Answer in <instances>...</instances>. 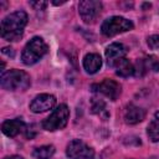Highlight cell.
<instances>
[{
	"label": "cell",
	"mask_w": 159,
	"mask_h": 159,
	"mask_svg": "<svg viewBox=\"0 0 159 159\" xmlns=\"http://www.w3.org/2000/svg\"><path fill=\"white\" fill-rule=\"evenodd\" d=\"M92 91L96 93H101L106 97H108L111 101H116L119 94H120V84L113 80H108L106 78L104 81H102L101 83H96L92 84Z\"/></svg>",
	"instance_id": "8"
},
{
	"label": "cell",
	"mask_w": 159,
	"mask_h": 159,
	"mask_svg": "<svg viewBox=\"0 0 159 159\" xmlns=\"http://www.w3.org/2000/svg\"><path fill=\"white\" fill-rule=\"evenodd\" d=\"M30 5L35 10H43L47 6V2L46 1H30Z\"/></svg>",
	"instance_id": "20"
},
{
	"label": "cell",
	"mask_w": 159,
	"mask_h": 159,
	"mask_svg": "<svg viewBox=\"0 0 159 159\" xmlns=\"http://www.w3.org/2000/svg\"><path fill=\"white\" fill-rule=\"evenodd\" d=\"M55 153V147L53 145H42L36 148L32 152V157L35 159H51Z\"/></svg>",
	"instance_id": "15"
},
{
	"label": "cell",
	"mask_w": 159,
	"mask_h": 159,
	"mask_svg": "<svg viewBox=\"0 0 159 159\" xmlns=\"http://www.w3.org/2000/svg\"><path fill=\"white\" fill-rule=\"evenodd\" d=\"M155 116H157V118H159V111H158V112L155 113Z\"/></svg>",
	"instance_id": "23"
},
{
	"label": "cell",
	"mask_w": 159,
	"mask_h": 159,
	"mask_svg": "<svg viewBox=\"0 0 159 159\" xmlns=\"http://www.w3.org/2000/svg\"><path fill=\"white\" fill-rule=\"evenodd\" d=\"M4 159H24L22 157H19V155H11V157H6Z\"/></svg>",
	"instance_id": "22"
},
{
	"label": "cell",
	"mask_w": 159,
	"mask_h": 159,
	"mask_svg": "<svg viewBox=\"0 0 159 159\" xmlns=\"http://www.w3.org/2000/svg\"><path fill=\"white\" fill-rule=\"evenodd\" d=\"M113 67H116V73L120 77H129L134 75V65L127 58H120Z\"/></svg>",
	"instance_id": "14"
},
{
	"label": "cell",
	"mask_w": 159,
	"mask_h": 159,
	"mask_svg": "<svg viewBox=\"0 0 159 159\" xmlns=\"http://www.w3.org/2000/svg\"><path fill=\"white\" fill-rule=\"evenodd\" d=\"M133 29V22L122 17V16H112L106 19L101 25V31L104 36H114Z\"/></svg>",
	"instance_id": "5"
},
{
	"label": "cell",
	"mask_w": 159,
	"mask_h": 159,
	"mask_svg": "<svg viewBox=\"0 0 159 159\" xmlns=\"http://www.w3.org/2000/svg\"><path fill=\"white\" fill-rule=\"evenodd\" d=\"M148 46L153 50L159 48V35H152L148 37Z\"/></svg>",
	"instance_id": "19"
},
{
	"label": "cell",
	"mask_w": 159,
	"mask_h": 159,
	"mask_svg": "<svg viewBox=\"0 0 159 159\" xmlns=\"http://www.w3.org/2000/svg\"><path fill=\"white\" fill-rule=\"evenodd\" d=\"M47 50H48V47H47L46 42L41 37L36 36V37L31 39L24 47L22 53H21V60L25 65L31 66V65L36 63L39 60H41L46 55Z\"/></svg>",
	"instance_id": "3"
},
{
	"label": "cell",
	"mask_w": 159,
	"mask_h": 159,
	"mask_svg": "<svg viewBox=\"0 0 159 159\" xmlns=\"http://www.w3.org/2000/svg\"><path fill=\"white\" fill-rule=\"evenodd\" d=\"M55 104H56L55 96L43 93V94L36 96L32 99V102L30 103V109L34 113H43L48 109H52L55 107Z\"/></svg>",
	"instance_id": "9"
},
{
	"label": "cell",
	"mask_w": 159,
	"mask_h": 159,
	"mask_svg": "<svg viewBox=\"0 0 159 159\" xmlns=\"http://www.w3.org/2000/svg\"><path fill=\"white\" fill-rule=\"evenodd\" d=\"M91 109L94 114H98V116H103L104 118L108 117V113L106 111V103L101 99V98H92V102H91Z\"/></svg>",
	"instance_id": "16"
},
{
	"label": "cell",
	"mask_w": 159,
	"mask_h": 159,
	"mask_svg": "<svg viewBox=\"0 0 159 159\" xmlns=\"http://www.w3.org/2000/svg\"><path fill=\"white\" fill-rule=\"evenodd\" d=\"M123 117H124V122L127 124H137L144 119L145 112H144V109H142L134 104H129V106H127Z\"/></svg>",
	"instance_id": "12"
},
{
	"label": "cell",
	"mask_w": 159,
	"mask_h": 159,
	"mask_svg": "<svg viewBox=\"0 0 159 159\" xmlns=\"http://www.w3.org/2000/svg\"><path fill=\"white\" fill-rule=\"evenodd\" d=\"M1 130L6 137L14 138L17 134L22 133L26 130V124L24 123L22 119L15 118V119H7L1 124Z\"/></svg>",
	"instance_id": "11"
},
{
	"label": "cell",
	"mask_w": 159,
	"mask_h": 159,
	"mask_svg": "<svg viewBox=\"0 0 159 159\" xmlns=\"http://www.w3.org/2000/svg\"><path fill=\"white\" fill-rule=\"evenodd\" d=\"M144 63H145L147 70H150L153 72H158L159 71V60L155 56H153V55L147 56L144 58Z\"/></svg>",
	"instance_id": "18"
},
{
	"label": "cell",
	"mask_w": 159,
	"mask_h": 159,
	"mask_svg": "<svg viewBox=\"0 0 159 159\" xmlns=\"http://www.w3.org/2000/svg\"><path fill=\"white\" fill-rule=\"evenodd\" d=\"M2 53H4V55H7L9 57H14V55H15V53H14V50H12L11 47H4V48H2Z\"/></svg>",
	"instance_id": "21"
},
{
	"label": "cell",
	"mask_w": 159,
	"mask_h": 159,
	"mask_svg": "<svg viewBox=\"0 0 159 159\" xmlns=\"http://www.w3.org/2000/svg\"><path fill=\"white\" fill-rule=\"evenodd\" d=\"M66 154L70 159H93L94 150L80 139H73L68 143Z\"/></svg>",
	"instance_id": "7"
},
{
	"label": "cell",
	"mask_w": 159,
	"mask_h": 159,
	"mask_svg": "<svg viewBox=\"0 0 159 159\" xmlns=\"http://www.w3.org/2000/svg\"><path fill=\"white\" fill-rule=\"evenodd\" d=\"M148 137L152 142L154 143H158L159 142V119H155L153 120L149 125H148Z\"/></svg>",
	"instance_id": "17"
},
{
	"label": "cell",
	"mask_w": 159,
	"mask_h": 159,
	"mask_svg": "<svg viewBox=\"0 0 159 159\" xmlns=\"http://www.w3.org/2000/svg\"><path fill=\"white\" fill-rule=\"evenodd\" d=\"M70 117V109L66 104H60L43 122L42 128L50 132H55L66 127Z\"/></svg>",
	"instance_id": "4"
},
{
	"label": "cell",
	"mask_w": 159,
	"mask_h": 159,
	"mask_svg": "<svg viewBox=\"0 0 159 159\" xmlns=\"http://www.w3.org/2000/svg\"><path fill=\"white\" fill-rule=\"evenodd\" d=\"M102 66V58L98 53H87L83 57V68L87 73H96Z\"/></svg>",
	"instance_id": "13"
},
{
	"label": "cell",
	"mask_w": 159,
	"mask_h": 159,
	"mask_svg": "<svg viewBox=\"0 0 159 159\" xmlns=\"http://www.w3.org/2000/svg\"><path fill=\"white\" fill-rule=\"evenodd\" d=\"M127 53V48L124 45L119 42H113L106 48V58L109 66H114L120 58H124Z\"/></svg>",
	"instance_id": "10"
},
{
	"label": "cell",
	"mask_w": 159,
	"mask_h": 159,
	"mask_svg": "<svg viewBox=\"0 0 159 159\" xmlns=\"http://www.w3.org/2000/svg\"><path fill=\"white\" fill-rule=\"evenodd\" d=\"M102 10V2L97 0H83L78 4V12L86 24H92Z\"/></svg>",
	"instance_id": "6"
},
{
	"label": "cell",
	"mask_w": 159,
	"mask_h": 159,
	"mask_svg": "<svg viewBox=\"0 0 159 159\" xmlns=\"http://www.w3.org/2000/svg\"><path fill=\"white\" fill-rule=\"evenodd\" d=\"M1 87L7 91H24L30 86V76L21 70H10L4 72L0 78Z\"/></svg>",
	"instance_id": "2"
},
{
	"label": "cell",
	"mask_w": 159,
	"mask_h": 159,
	"mask_svg": "<svg viewBox=\"0 0 159 159\" xmlns=\"http://www.w3.org/2000/svg\"><path fill=\"white\" fill-rule=\"evenodd\" d=\"M27 24V15L25 11L19 10L1 20V37L6 41H17Z\"/></svg>",
	"instance_id": "1"
}]
</instances>
